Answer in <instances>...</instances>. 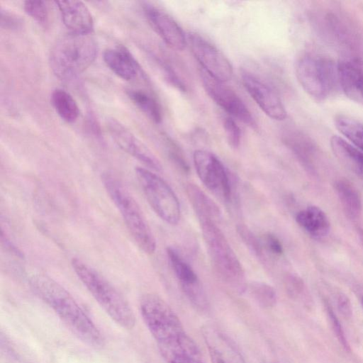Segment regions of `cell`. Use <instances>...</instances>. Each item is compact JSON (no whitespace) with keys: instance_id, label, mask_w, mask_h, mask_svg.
Wrapping results in <instances>:
<instances>
[{"instance_id":"1f68e13d","label":"cell","mask_w":363,"mask_h":363,"mask_svg":"<svg viewBox=\"0 0 363 363\" xmlns=\"http://www.w3.org/2000/svg\"><path fill=\"white\" fill-rule=\"evenodd\" d=\"M325 306L332 328L334 331V333L335 334L336 337L345 350L350 351V346L347 341L342 325L335 313L334 312L333 307L327 301L325 302Z\"/></svg>"},{"instance_id":"277c9868","label":"cell","mask_w":363,"mask_h":363,"mask_svg":"<svg viewBox=\"0 0 363 363\" xmlns=\"http://www.w3.org/2000/svg\"><path fill=\"white\" fill-rule=\"evenodd\" d=\"M203 238L214 270L220 279L238 293L246 289L243 268L216 222L200 219Z\"/></svg>"},{"instance_id":"ac0fdd59","label":"cell","mask_w":363,"mask_h":363,"mask_svg":"<svg viewBox=\"0 0 363 363\" xmlns=\"http://www.w3.org/2000/svg\"><path fill=\"white\" fill-rule=\"evenodd\" d=\"M62 22L69 33L89 35L94 29V20L88 7L80 1H55Z\"/></svg>"},{"instance_id":"cb8c5ba5","label":"cell","mask_w":363,"mask_h":363,"mask_svg":"<svg viewBox=\"0 0 363 363\" xmlns=\"http://www.w3.org/2000/svg\"><path fill=\"white\" fill-rule=\"evenodd\" d=\"M186 192L199 220L210 219L215 222L218 220L221 215L218 206L198 186L189 184L186 187Z\"/></svg>"},{"instance_id":"e575fe53","label":"cell","mask_w":363,"mask_h":363,"mask_svg":"<svg viewBox=\"0 0 363 363\" xmlns=\"http://www.w3.org/2000/svg\"><path fill=\"white\" fill-rule=\"evenodd\" d=\"M160 69L166 80L174 87L181 91H186V86L179 77L177 75L172 68L162 60H157Z\"/></svg>"},{"instance_id":"8992f818","label":"cell","mask_w":363,"mask_h":363,"mask_svg":"<svg viewBox=\"0 0 363 363\" xmlns=\"http://www.w3.org/2000/svg\"><path fill=\"white\" fill-rule=\"evenodd\" d=\"M135 175L145 196L155 213L170 225H177L181 217L179 199L169 185L148 169L135 168Z\"/></svg>"},{"instance_id":"ffe728a7","label":"cell","mask_w":363,"mask_h":363,"mask_svg":"<svg viewBox=\"0 0 363 363\" xmlns=\"http://www.w3.org/2000/svg\"><path fill=\"white\" fill-rule=\"evenodd\" d=\"M103 58L107 67L124 80L133 79L140 70L138 64L124 47L106 50Z\"/></svg>"},{"instance_id":"2e32d148","label":"cell","mask_w":363,"mask_h":363,"mask_svg":"<svg viewBox=\"0 0 363 363\" xmlns=\"http://www.w3.org/2000/svg\"><path fill=\"white\" fill-rule=\"evenodd\" d=\"M202 334L212 363H246L233 341L218 328L206 325Z\"/></svg>"},{"instance_id":"8fae6325","label":"cell","mask_w":363,"mask_h":363,"mask_svg":"<svg viewBox=\"0 0 363 363\" xmlns=\"http://www.w3.org/2000/svg\"><path fill=\"white\" fill-rule=\"evenodd\" d=\"M187 43L201 69L220 82H225L231 79L233 67L216 47L196 33L188 34Z\"/></svg>"},{"instance_id":"5b68a950","label":"cell","mask_w":363,"mask_h":363,"mask_svg":"<svg viewBox=\"0 0 363 363\" xmlns=\"http://www.w3.org/2000/svg\"><path fill=\"white\" fill-rule=\"evenodd\" d=\"M101 180L138 246L146 254L154 253L156 249L155 238L135 199L112 174L104 173Z\"/></svg>"},{"instance_id":"83f0119b","label":"cell","mask_w":363,"mask_h":363,"mask_svg":"<svg viewBox=\"0 0 363 363\" xmlns=\"http://www.w3.org/2000/svg\"><path fill=\"white\" fill-rule=\"evenodd\" d=\"M284 142L306 169L313 174H316L313 150L303 138L299 135L289 134L284 137Z\"/></svg>"},{"instance_id":"6da1fadb","label":"cell","mask_w":363,"mask_h":363,"mask_svg":"<svg viewBox=\"0 0 363 363\" xmlns=\"http://www.w3.org/2000/svg\"><path fill=\"white\" fill-rule=\"evenodd\" d=\"M29 282L33 291L78 338L95 347L103 345L104 338L98 328L62 285L43 274L32 275Z\"/></svg>"},{"instance_id":"484cf974","label":"cell","mask_w":363,"mask_h":363,"mask_svg":"<svg viewBox=\"0 0 363 363\" xmlns=\"http://www.w3.org/2000/svg\"><path fill=\"white\" fill-rule=\"evenodd\" d=\"M128 98L148 118L156 123H160L162 119L161 107L157 101L147 92L135 89L126 91Z\"/></svg>"},{"instance_id":"603a6c76","label":"cell","mask_w":363,"mask_h":363,"mask_svg":"<svg viewBox=\"0 0 363 363\" xmlns=\"http://www.w3.org/2000/svg\"><path fill=\"white\" fill-rule=\"evenodd\" d=\"M333 186L347 216L351 219L358 218L362 211V199L356 186L345 179H337Z\"/></svg>"},{"instance_id":"7402d4cb","label":"cell","mask_w":363,"mask_h":363,"mask_svg":"<svg viewBox=\"0 0 363 363\" xmlns=\"http://www.w3.org/2000/svg\"><path fill=\"white\" fill-rule=\"evenodd\" d=\"M330 143L337 160L345 168L363 179V152L337 135H333Z\"/></svg>"},{"instance_id":"3957f363","label":"cell","mask_w":363,"mask_h":363,"mask_svg":"<svg viewBox=\"0 0 363 363\" xmlns=\"http://www.w3.org/2000/svg\"><path fill=\"white\" fill-rule=\"evenodd\" d=\"M97 52V43L90 34L69 33L60 38L52 47L50 67L60 79L70 80L92 64Z\"/></svg>"},{"instance_id":"ab89813d","label":"cell","mask_w":363,"mask_h":363,"mask_svg":"<svg viewBox=\"0 0 363 363\" xmlns=\"http://www.w3.org/2000/svg\"><path fill=\"white\" fill-rule=\"evenodd\" d=\"M361 304H362V307L363 308V296L361 298Z\"/></svg>"},{"instance_id":"30bf717a","label":"cell","mask_w":363,"mask_h":363,"mask_svg":"<svg viewBox=\"0 0 363 363\" xmlns=\"http://www.w3.org/2000/svg\"><path fill=\"white\" fill-rule=\"evenodd\" d=\"M200 75L206 92L217 105L246 125L253 129L257 128L251 113L233 89L203 69H201Z\"/></svg>"},{"instance_id":"f35d334b","label":"cell","mask_w":363,"mask_h":363,"mask_svg":"<svg viewBox=\"0 0 363 363\" xmlns=\"http://www.w3.org/2000/svg\"><path fill=\"white\" fill-rule=\"evenodd\" d=\"M357 230L359 238L362 245L363 247V228H358Z\"/></svg>"},{"instance_id":"ba28073f","label":"cell","mask_w":363,"mask_h":363,"mask_svg":"<svg viewBox=\"0 0 363 363\" xmlns=\"http://www.w3.org/2000/svg\"><path fill=\"white\" fill-rule=\"evenodd\" d=\"M140 311L157 344L185 333L181 321L171 307L156 294H147L141 298Z\"/></svg>"},{"instance_id":"d590c367","label":"cell","mask_w":363,"mask_h":363,"mask_svg":"<svg viewBox=\"0 0 363 363\" xmlns=\"http://www.w3.org/2000/svg\"><path fill=\"white\" fill-rule=\"evenodd\" d=\"M266 250L274 255L280 256L284 252L281 241L273 234H265L262 240Z\"/></svg>"},{"instance_id":"8d00e7d4","label":"cell","mask_w":363,"mask_h":363,"mask_svg":"<svg viewBox=\"0 0 363 363\" xmlns=\"http://www.w3.org/2000/svg\"><path fill=\"white\" fill-rule=\"evenodd\" d=\"M336 305L340 313L345 318H350L352 315V303L349 298L343 293L339 292L336 295Z\"/></svg>"},{"instance_id":"74e56055","label":"cell","mask_w":363,"mask_h":363,"mask_svg":"<svg viewBox=\"0 0 363 363\" xmlns=\"http://www.w3.org/2000/svg\"><path fill=\"white\" fill-rule=\"evenodd\" d=\"M22 20L16 15L6 11H1V26L2 28L17 29L21 26Z\"/></svg>"},{"instance_id":"836d02e7","label":"cell","mask_w":363,"mask_h":363,"mask_svg":"<svg viewBox=\"0 0 363 363\" xmlns=\"http://www.w3.org/2000/svg\"><path fill=\"white\" fill-rule=\"evenodd\" d=\"M285 286L289 296L294 298L301 297L305 292L303 281L296 275H289L285 280Z\"/></svg>"},{"instance_id":"9a60e30c","label":"cell","mask_w":363,"mask_h":363,"mask_svg":"<svg viewBox=\"0 0 363 363\" xmlns=\"http://www.w3.org/2000/svg\"><path fill=\"white\" fill-rule=\"evenodd\" d=\"M107 125L120 148L151 169L161 170L162 166L157 158L125 126L113 118L108 121Z\"/></svg>"},{"instance_id":"4fadbf2b","label":"cell","mask_w":363,"mask_h":363,"mask_svg":"<svg viewBox=\"0 0 363 363\" xmlns=\"http://www.w3.org/2000/svg\"><path fill=\"white\" fill-rule=\"evenodd\" d=\"M242 83L251 98L269 118L283 121L287 113L279 96L268 85L249 73L242 75Z\"/></svg>"},{"instance_id":"7c38bea8","label":"cell","mask_w":363,"mask_h":363,"mask_svg":"<svg viewBox=\"0 0 363 363\" xmlns=\"http://www.w3.org/2000/svg\"><path fill=\"white\" fill-rule=\"evenodd\" d=\"M167 255L173 272L188 299L199 310H208V301L206 295L193 268L174 248L168 247Z\"/></svg>"},{"instance_id":"52a82bcc","label":"cell","mask_w":363,"mask_h":363,"mask_svg":"<svg viewBox=\"0 0 363 363\" xmlns=\"http://www.w3.org/2000/svg\"><path fill=\"white\" fill-rule=\"evenodd\" d=\"M298 81L304 91L313 98H327L338 83L337 65L328 59L306 55L296 67Z\"/></svg>"},{"instance_id":"9c48e42d","label":"cell","mask_w":363,"mask_h":363,"mask_svg":"<svg viewBox=\"0 0 363 363\" xmlns=\"http://www.w3.org/2000/svg\"><path fill=\"white\" fill-rule=\"evenodd\" d=\"M195 169L201 182L216 196L228 201L231 185L228 173L222 162L212 152L195 150L193 155Z\"/></svg>"},{"instance_id":"d4e9b609","label":"cell","mask_w":363,"mask_h":363,"mask_svg":"<svg viewBox=\"0 0 363 363\" xmlns=\"http://www.w3.org/2000/svg\"><path fill=\"white\" fill-rule=\"evenodd\" d=\"M51 101L54 108L62 120L69 123L77 121L79 115V108L69 93L57 89L52 94Z\"/></svg>"},{"instance_id":"d6a6232c","label":"cell","mask_w":363,"mask_h":363,"mask_svg":"<svg viewBox=\"0 0 363 363\" xmlns=\"http://www.w3.org/2000/svg\"><path fill=\"white\" fill-rule=\"evenodd\" d=\"M223 128L229 145L237 148L240 145L241 132L236 122L231 118H227L223 123Z\"/></svg>"},{"instance_id":"4dcf8cb0","label":"cell","mask_w":363,"mask_h":363,"mask_svg":"<svg viewBox=\"0 0 363 363\" xmlns=\"http://www.w3.org/2000/svg\"><path fill=\"white\" fill-rule=\"evenodd\" d=\"M25 12L41 26H45L48 21V9L43 1H26L23 4Z\"/></svg>"},{"instance_id":"5bb4252c","label":"cell","mask_w":363,"mask_h":363,"mask_svg":"<svg viewBox=\"0 0 363 363\" xmlns=\"http://www.w3.org/2000/svg\"><path fill=\"white\" fill-rule=\"evenodd\" d=\"M147 21L152 29L172 49L183 50L187 38L176 21L160 9L146 4L143 7Z\"/></svg>"},{"instance_id":"d6986e66","label":"cell","mask_w":363,"mask_h":363,"mask_svg":"<svg viewBox=\"0 0 363 363\" xmlns=\"http://www.w3.org/2000/svg\"><path fill=\"white\" fill-rule=\"evenodd\" d=\"M338 84L351 100L363 105V62L357 59H344L337 65Z\"/></svg>"},{"instance_id":"f1b7e54d","label":"cell","mask_w":363,"mask_h":363,"mask_svg":"<svg viewBox=\"0 0 363 363\" xmlns=\"http://www.w3.org/2000/svg\"><path fill=\"white\" fill-rule=\"evenodd\" d=\"M250 291L254 299L260 306L269 308L276 304V291L268 284L261 281L252 282L250 285Z\"/></svg>"},{"instance_id":"7a4b0ae2","label":"cell","mask_w":363,"mask_h":363,"mask_svg":"<svg viewBox=\"0 0 363 363\" xmlns=\"http://www.w3.org/2000/svg\"><path fill=\"white\" fill-rule=\"evenodd\" d=\"M72 269L103 310L122 328L131 330L135 317L123 296L104 276L79 258H73Z\"/></svg>"},{"instance_id":"f546056e","label":"cell","mask_w":363,"mask_h":363,"mask_svg":"<svg viewBox=\"0 0 363 363\" xmlns=\"http://www.w3.org/2000/svg\"><path fill=\"white\" fill-rule=\"evenodd\" d=\"M237 232L243 242L253 255L263 262L267 261V252L262 240H259L256 235L245 225H238Z\"/></svg>"},{"instance_id":"e0dca14e","label":"cell","mask_w":363,"mask_h":363,"mask_svg":"<svg viewBox=\"0 0 363 363\" xmlns=\"http://www.w3.org/2000/svg\"><path fill=\"white\" fill-rule=\"evenodd\" d=\"M157 346L167 363H204L199 347L186 333Z\"/></svg>"},{"instance_id":"4316f807","label":"cell","mask_w":363,"mask_h":363,"mask_svg":"<svg viewBox=\"0 0 363 363\" xmlns=\"http://www.w3.org/2000/svg\"><path fill=\"white\" fill-rule=\"evenodd\" d=\"M335 125L341 134L363 152V124L350 116L340 114L335 116Z\"/></svg>"},{"instance_id":"44dd1931","label":"cell","mask_w":363,"mask_h":363,"mask_svg":"<svg viewBox=\"0 0 363 363\" xmlns=\"http://www.w3.org/2000/svg\"><path fill=\"white\" fill-rule=\"evenodd\" d=\"M296 220L301 228L313 238L325 237L330 232L328 217L318 206H309L298 211Z\"/></svg>"}]
</instances>
